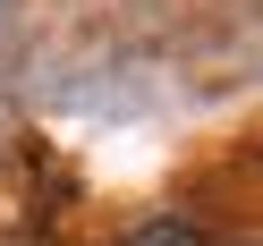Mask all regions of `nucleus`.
Returning a JSON list of instances; mask_svg holds the SVG:
<instances>
[{"label":"nucleus","instance_id":"f257e3e1","mask_svg":"<svg viewBox=\"0 0 263 246\" xmlns=\"http://www.w3.org/2000/svg\"><path fill=\"white\" fill-rule=\"evenodd\" d=\"M119 246H212L195 221H144V229H127Z\"/></svg>","mask_w":263,"mask_h":246}]
</instances>
